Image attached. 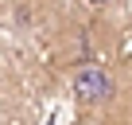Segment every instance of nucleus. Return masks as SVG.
<instances>
[{"label": "nucleus", "mask_w": 132, "mask_h": 125, "mask_svg": "<svg viewBox=\"0 0 132 125\" xmlns=\"http://www.w3.org/2000/svg\"><path fill=\"white\" fill-rule=\"evenodd\" d=\"M70 90H74V102H78V106H105V102L113 98L117 82H113V74H109L105 67H97V63H82V67L74 71V78H70Z\"/></svg>", "instance_id": "nucleus-1"}, {"label": "nucleus", "mask_w": 132, "mask_h": 125, "mask_svg": "<svg viewBox=\"0 0 132 125\" xmlns=\"http://www.w3.org/2000/svg\"><path fill=\"white\" fill-rule=\"evenodd\" d=\"M89 8H105V4H113V0H86Z\"/></svg>", "instance_id": "nucleus-2"}]
</instances>
